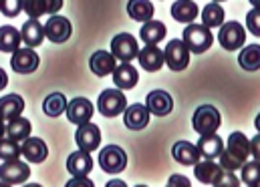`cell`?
I'll return each mask as SVG.
<instances>
[{
	"mask_svg": "<svg viewBox=\"0 0 260 187\" xmlns=\"http://www.w3.org/2000/svg\"><path fill=\"white\" fill-rule=\"evenodd\" d=\"M67 119L73 125H83L87 121H91L93 113H95V107L89 99H83V97H77L73 99L71 103H67Z\"/></svg>",
	"mask_w": 260,
	"mask_h": 187,
	"instance_id": "8fae6325",
	"label": "cell"
},
{
	"mask_svg": "<svg viewBox=\"0 0 260 187\" xmlns=\"http://www.w3.org/2000/svg\"><path fill=\"white\" fill-rule=\"evenodd\" d=\"M75 141L79 145V149H85V151H95L101 143V129L95 123L87 121V123L79 125L77 133H75Z\"/></svg>",
	"mask_w": 260,
	"mask_h": 187,
	"instance_id": "4fadbf2b",
	"label": "cell"
},
{
	"mask_svg": "<svg viewBox=\"0 0 260 187\" xmlns=\"http://www.w3.org/2000/svg\"><path fill=\"white\" fill-rule=\"evenodd\" d=\"M22 10V0H0V12L6 18H14L18 16Z\"/></svg>",
	"mask_w": 260,
	"mask_h": 187,
	"instance_id": "74e56055",
	"label": "cell"
},
{
	"mask_svg": "<svg viewBox=\"0 0 260 187\" xmlns=\"http://www.w3.org/2000/svg\"><path fill=\"white\" fill-rule=\"evenodd\" d=\"M168 185H170V187H174V185L188 187V185H190V181H188L184 175H172V177H170V181H168Z\"/></svg>",
	"mask_w": 260,
	"mask_h": 187,
	"instance_id": "b9f144b4",
	"label": "cell"
},
{
	"mask_svg": "<svg viewBox=\"0 0 260 187\" xmlns=\"http://www.w3.org/2000/svg\"><path fill=\"white\" fill-rule=\"evenodd\" d=\"M30 131H32V125L28 119H24V117H14V119H10L8 125H6V135L12 139V141H18V143H22L26 137H30Z\"/></svg>",
	"mask_w": 260,
	"mask_h": 187,
	"instance_id": "83f0119b",
	"label": "cell"
},
{
	"mask_svg": "<svg viewBox=\"0 0 260 187\" xmlns=\"http://www.w3.org/2000/svg\"><path fill=\"white\" fill-rule=\"evenodd\" d=\"M20 155L28 161V163H43L49 155V147L43 139L39 137H26L20 145Z\"/></svg>",
	"mask_w": 260,
	"mask_h": 187,
	"instance_id": "5bb4252c",
	"label": "cell"
},
{
	"mask_svg": "<svg viewBox=\"0 0 260 187\" xmlns=\"http://www.w3.org/2000/svg\"><path fill=\"white\" fill-rule=\"evenodd\" d=\"M39 55L30 49V47H26V49H16L14 53H12V59H10V66H12V70L14 72H18V74H30V72H35L37 68H39Z\"/></svg>",
	"mask_w": 260,
	"mask_h": 187,
	"instance_id": "30bf717a",
	"label": "cell"
},
{
	"mask_svg": "<svg viewBox=\"0 0 260 187\" xmlns=\"http://www.w3.org/2000/svg\"><path fill=\"white\" fill-rule=\"evenodd\" d=\"M214 2H226V0H214Z\"/></svg>",
	"mask_w": 260,
	"mask_h": 187,
	"instance_id": "c3c4849f",
	"label": "cell"
},
{
	"mask_svg": "<svg viewBox=\"0 0 260 187\" xmlns=\"http://www.w3.org/2000/svg\"><path fill=\"white\" fill-rule=\"evenodd\" d=\"M99 167L111 175L121 173L127 167V153L117 145H109L99 151Z\"/></svg>",
	"mask_w": 260,
	"mask_h": 187,
	"instance_id": "5b68a950",
	"label": "cell"
},
{
	"mask_svg": "<svg viewBox=\"0 0 260 187\" xmlns=\"http://www.w3.org/2000/svg\"><path fill=\"white\" fill-rule=\"evenodd\" d=\"M20 43H22L20 30H16L10 24L0 26V51L2 53H14L20 47Z\"/></svg>",
	"mask_w": 260,
	"mask_h": 187,
	"instance_id": "f546056e",
	"label": "cell"
},
{
	"mask_svg": "<svg viewBox=\"0 0 260 187\" xmlns=\"http://www.w3.org/2000/svg\"><path fill=\"white\" fill-rule=\"evenodd\" d=\"M24 111V101L20 95H6L0 99V117L10 121L18 115H22Z\"/></svg>",
	"mask_w": 260,
	"mask_h": 187,
	"instance_id": "484cf974",
	"label": "cell"
},
{
	"mask_svg": "<svg viewBox=\"0 0 260 187\" xmlns=\"http://www.w3.org/2000/svg\"><path fill=\"white\" fill-rule=\"evenodd\" d=\"M45 2V12L47 14H57L63 8V0H43Z\"/></svg>",
	"mask_w": 260,
	"mask_h": 187,
	"instance_id": "60d3db41",
	"label": "cell"
},
{
	"mask_svg": "<svg viewBox=\"0 0 260 187\" xmlns=\"http://www.w3.org/2000/svg\"><path fill=\"white\" fill-rule=\"evenodd\" d=\"M145 107L151 115H157V117H166L174 111V99L170 93L161 91V89H155L147 95L145 99Z\"/></svg>",
	"mask_w": 260,
	"mask_h": 187,
	"instance_id": "7c38bea8",
	"label": "cell"
},
{
	"mask_svg": "<svg viewBox=\"0 0 260 187\" xmlns=\"http://www.w3.org/2000/svg\"><path fill=\"white\" fill-rule=\"evenodd\" d=\"M166 32H168L166 30V24L151 18V20L143 22V26L139 30V36H141V41L145 45H157V43H161L166 39Z\"/></svg>",
	"mask_w": 260,
	"mask_h": 187,
	"instance_id": "d4e9b609",
	"label": "cell"
},
{
	"mask_svg": "<svg viewBox=\"0 0 260 187\" xmlns=\"http://www.w3.org/2000/svg\"><path fill=\"white\" fill-rule=\"evenodd\" d=\"M18 157H20V143L12 141L10 137H0V159L10 161V159H18Z\"/></svg>",
	"mask_w": 260,
	"mask_h": 187,
	"instance_id": "836d02e7",
	"label": "cell"
},
{
	"mask_svg": "<svg viewBox=\"0 0 260 187\" xmlns=\"http://www.w3.org/2000/svg\"><path fill=\"white\" fill-rule=\"evenodd\" d=\"M242 181L246 185H258V179H260V167H258V161H250V163H242Z\"/></svg>",
	"mask_w": 260,
	"mask_h": 187,
	"instance_id": "e575fe53",
	"label": "cell"
},
{
	"mask_svg": "<svg viewBox=\"0 0 260 187\" xmlns=\"http://www.w3.org/2000/svg\"><path fill=\"white\" fill-rule=\"evenodd\" d=\"M45 30V36L51 41V43H57V45H63L71 39V32H73V26L69 22V18L65 16H59V14H53L47 24L43 26Z\"/></svg>",
	"mask_w": 260,
	"mask_h": 187,
	"instance_id": "9c48e42d",
	"label": "cell"
},
{
	"mask_svg": "<svg viewBox=\"0 0 260 187\" xmlns=\"http://www.w3.org/2000/svg\"><path fill=\"white\" fill-rule=\"evenodd\" d=\"M224 8L218 4V2H210L204 10H202V24L206 26V28H216V26H220V24H224Z\"/></svg>",
	"mask_w": 260,
	"mask_h": 187,
	"instance_id": "4dcf8cb0",
	"label": "cell"
},
{
	"mask_svg": "<svg viewBox=\"0 0 260 187\" xmlns=\"http://www.w3.org/2000/svg\"><path fill=\"white\" fill-rule=\"evenodd\" d=\"M137 53H139V47H137V41L127 34V32H121L117 36H113L111 41V55L121 62H131L133 59H137Z\"/></svg>",
	"mask_w": 260,
	"mask_h": 187,
	"instance_id": "ba28073f",
	"label": "cell"
},
{
	"mask_svg": "<svg viewBox=\"0 0 260 187\" xmlns=\"http://www.w3.org/2000/svg\"><path fill=\"white\" fill-rule=\"evenodd\" d=\"M198 4L192 0H178L172 4V18L176 22H184V24H190L198 18Z\"/></svg>",
	"mask_w": 260,
	"mask_h": 187,
	"instance_id": "cb8c5ba5",
	"label": "cell"
},
{
	"mask_svg": "<svg viewBox=\"0 0 260 187\" xmlns=\"http://www.w3.org/2000/svg\"><path fill=\"white\" fill-rule=\"evenodd\" d=\"M91 169H93V157L89 155V151L79 149V151H75V153L69 155V159H67V171L71 175L85 177V175L91 173Z\"/></svg>",
	"mask_w": 260,
	"mask_h": 187,
	"instance_id": "9a60e30c",
	"label": "cell"
},
{
	"mask_svg": "<svg viewBox=\"0 0 260 187\" xmlns=\"http://www.w3.org/2000/svg\"><path fill=\"white\" fill-rule=\"evenodd\" d=\"M172 155L182 165H196L200 161V157H202L198 147H196L194 143H190V141H178L172 147Z\"/></svg>",
	"mask_w": 260,
	"mask_h": 187,
	"instance_id": "603a6c76",
	"label": "cell"
},
{
	"mask_svg": "<svg viewBox=\"0 0 260 187\" xmlns=\"http://www.w3.org/2000/svg\"><path fill=\"white\" fill-rule=\"evenodd\" d=\"M220 173H222V167L218 163H214V159L198 161L194 165L196 179H200V183H204V185H214L218 181Z\"/></svg>",
	"mask_w": 260,
	"mask_h": 187,
	"instance_id": "44dd1931",
	"label": "cell"
},
{
	"mask_svg": "<svg viewBox=\"0 0 260 187\" xmlns=\"http://www.w3.org/2000/svg\"><path fill=\"white\" fill-rule=\"evenodd\" d=\"M22 10H24L30 18H39V16L47 14L43 0H22Z\"/></svg>",
	"mask_w": 260,
	"mask_h": 187,
	"instance_id": "8d00e7d4",
	"label": "cell"
},
{
	"mask_svg": "<svg viewBox=\"0 0 260 187\" xmlns=\"http://www.w3.org/2000/svg\"><path fill=\"white\" fill-rule=\"evenodd\" d=\"M20 39H22V43H24L26 47H30V49L39 47V45L45 41V30H43V24L39 22V18H30V20H26V22L22 24V28H20Z\"/></svg>",
	"mask_w": 260,
	"mask_h": 187,
	"instance_id": "7402d4cb",
	"label": "cell"
},
{
	"mask_svg": "<svg viewBox=\"0 0 260 187\" xmlns=\"http://www.w3.org/2000/svg\"><path fill=\"white\" fill-rule=\"evenodd\" d=\"M111 74H113L115 87L121 89V91H129V89H133V87L137 85V81H139V74H137V70L131 66V62H121V64H117Z\"/></svg>",
	"mask_w": 260,
	"mask_h": 187,
	"instance_id": "ffe728a7",
	"label": "cell"
},
{
	"mask_svg": "<svg viewBox=\"0 0 260 187\" xmlns=\"http://www.w3.org/2000/svg\"><path fill=\"white\" fill-rule=\"evenodd\" d=\"M250 153H252V155H254V159L258 161V153H260V137L258 135L250 141Z\"/></svg>",
	"mask_w": 260,
	"mask_h": 187,
	"instance_id": "7bdbcfd3",
	"label": "cell"
},
{
	"mask_svg": "<svg viewBox=\"0 0 260 187\" xmlns=\"http://www.w3.org/2000/svg\"><path fill=\"white\" fill-rule=\"evenodd\" d=\"M164 62L172 68V70H184L190 64V51L184 45V41L174 39L168 43L166 51H164Z\"/></svg>",
	"mask_w": 260,
	"mask_h": 187,
	"instance_id": "8992f818",
	"label": "cell"
},
{
	"mask_svg": "<svg viewBox=\"0 0 260 187\" xmlns=\"http://www.w3.org/2000/svg\"><path fill=\"white\" fill-rule=\"evenodd\" d=\"M238 62L242 68L246 70H258L260 66V47L258 45H248L246 49H242Z\"/></svg>",
	"mask_w": 260,
	"mask_h": 187,
	"instance_id": "d6a6232c",
	"label": "cell"
},
{
	"mask_svg": "<svg viewBox=\"0 0 260 187\" xmlns=\"http://www.w3.org/2000/svg\"><path fill=\"white\" fill-rule=\"evenodd\" d=\"M6 85H8V74L0 68V91H2V89H6Z\"/></svg>",
	"mask_w": 260,
	"mask_h": 187,
	"instance_id": "f6af8a7d",
	"label": "cell"
},
{
	"mask_svg": "<svg viewBox=\"0 0 260 187\" xmlns=\"http://www.w3.org/2000/svg\"><path fill=\"white\" fill-rule=\"evenodd\" d=\"M89 66H91L93 74H97V77H107V74H111V72L115 70L117 59H115L109 51H97L95 55H91Z\"/></svg>",
	"mask_w": 260,
	"mask_h": 187,
	"instance_id": "ac0fdd59",
	"label": "cell"
},
{
	"mask_svg": "<svg viewBox=\"0 0 260 187\" xmlns=\"http://www.w3.org/2000/svg\"><path fill=\"white\" fill-rule=\"evenodd\" d=\"M127 99L121 89H105L97 99V111L103 117H117L125 111Z\"/></svg>",
	"mask_w": 260,
	"mask_h": 187,
	"instance_id": "7a4b0ae2",
	"label": "cell"
},
{
	"mask_svg": "<svg viewBox=\"0 0 260 187\" xmlns=\"http://www.w3.org/2000/svg\"><path fill=\"white\" fill-rule=\"evenodd\" d=\"M137 59L147 72H155L164 66V51L157 45H145V49L137 53Z\"/></svg>",
	"mask_w": 260,
	"mask_h": 187,
	"instance_id": "d6986e66",
	"label": "cell"
},
{
	"mask_svg": "<svg viewBox=\"0 0 260 187\" xmlns=\"http://www.w3.org/2000/svg\"><path fill=\"white\" fill-rule=\"evenodd\" d=\"M182 41H184V45L188 47L190 53L202 55V53H206V51L212 47L214 34H212V30L206 28L204 24L190 22V24L184 28V32H182Z\"/></svg>",
	"mask_w": 260,
	"mask_h": 187,
	"instance_id": "6da1fadb",
	"label": "cell"
},
{
	"mask_svg": "<svg viewBox=\"0 0 260 187\" xmlns=\"http://www.w3.org/2000/svg\"><path fill=\"white\" fill-rule=\"evenodd\" d=\"M75 185H87V187H91L93 183H91V181H87L85 177H77L75 181H69V183H67V187H75Z\"/></svg>",
	"mask_w": 260,
	"mask_h": 187,
	"instance_id": "ee69618b",
	"label": "cell"
},
{
	"mask_svg": "<svg viewBox=\"0 0 260 187\" xmlns=\"http://www.w3.org/2000/svg\"><path fill=\"white\" fill-rule=\"evenodd\" d=\"M67 109V97L63 93H51L45 103H43V111L49 117H61Z\"/></svg>",
	"mask_w": 260,
	"mask_h": 187,
	"instance_id": "1f68e13d",
	"label": "cell"
},
{
	"mask_svg": "<svg viewBox=\"0 0 260 187\" xmlns=\"http://www.w3.org/2000/svg\"><path fill=\"white\" fill-rule=\"evenodd\" d=\"M123 113H125V115H123V123H125V127L131 129V131H141V129H145V127L149 125L151 113H149L147 107L141 105V103H135V105L125 107Z\"/></svg>",
	"mask_w": 260,
	"mask_h": 187,
	"instance_id": "2e32d148",
	"label": "cell"
},
{
	"mask_svg": "<svg viewBox=\"0 0 260 187\" xmlns=\"http://www.w3.org/2000/svg\"><path fill=\"white\" fill-rule=\"evenodd\" d=\"M216 187H238L240 185V179L232 173V171H226V169H222V173H220V177H218V181L214 183Z\"/></svg>",
	"mask_w": 260,
	"mask_h": 187,
	"instance_id": "ab89813d",
	"label": "cell"
},
{
	"mask_svg": "<svg viewBox=\"0 0 260 187\" xmlns=\"http://www.w3.org/2000/svg\"><path fill=\"white\" fill-rule=\"evenodd\" d=\"M218 157H220V163H218V165H220L222 169H226V171H236V169H240L242 163H244L240 157H236V155L230 153L228 149H226V151L222 149V153H220Z\"/></svg>",
	"mask_w": 260,
	"mask_h": 187,
	"instance_id": "d590c367",
	"label": "cell"
},
{
	"mask_svg": "<svg viewBox=\"0 0 260 187\" xmlns=\"http://www.w3.org/2000/svg\"><path fill=\"white\" fill-rule=\"evenodd\" d=\"M246 26L252 34H260V12H258V6H254L248 14H246Z\"/></svg>",
	"mask_w": 260,
	"mask_h": 187,
	"instance_id": "f35d334b",
	"label": "cell"
},
{
	"mask_svg": "<svg viewBox=\"0 0 260 187\" xmlns=\"http://www.w3.org/2000/svg\"><path fill=\"white\" fill-rule=\"evenodd\" d=\"M6 135V125H4V119L0 117V137H4Z\"/></svg>",
	"mask_w": 260,
	"mask_h": 187,
	"instance_id": "bcb514c9",
	"label": "cell"
},
{
	"mask_svg": "<svg viewBox=\"0 0 260 187\" xmlns=\"http://www.w3.org/2000/svg\"><path fill=\"white\" fill-rule=\"evenodd\" d=\"M30 177V167L20 159H10L0 165V179L6 185H20Z\"/></svg>",
	"mask_w": 260,
	"mask_h": 187,
	"instance_id": "52a82bcc",
	"label": "cell"
},
{
	"mask_svg": "<svg viewBox=\"0 0 260 187\" xmlns=\"http://www.w3.org/2000/svg\"><path fill=\"white\" fill-rule=\"evenodd\" d=\"M250 4H252V6H258V0H250Z\"/></svg>",
	"mask_w": 260,
	"mask_h": 187,
	"instance_id": "7dc6e473",
	"label": "cell"
},
{
	"mask_svg": "<svg viewBox=\"0 0 260 187\" xmlns=\"http://www.w3.org/2000/svg\"><path fill=\"white\" fill-rule=\"evenodd\" d=\"M127 14L137 22H147L153 18V4L149 0H129Z\"/></svg>",
	"mask_w": 260,
	"mask_h": 187,
	"instance_id": "f1b7e54d",
	"label": "cell"
},
{
	"mask_svg": "<svg viewBox=\"0 0 260 187\" xmlns=\"http://www.w3.org/2000/svg\"><path fill=\"white\" fill-rule=\"evenodd\" d=\"M218 41H220L222 49H226V51H238L246 43V30H244V26L240 22L230 20L226 24H220Z\"/></svg>",
	"mask_w": 260,
	"mask_h": 187,
	"instance_id": "277c9868",
	"label": "cell"
},
{
	"mask_svg": "<svg viewBox=\"0 0 260 187\" xmlns=\"http://www.w3.org/2000/svg\"><path fill=\"white\" fill-rule=\"evenodd\" d=\"M198 151L202 157L206 159H216L222 149H224V139L214 131V133H206V135H200V141L196 143Z\"/></svg>",
	"mask_w": 260,
	"mask_h": 187,
	"instance_id": "e0dca14e",
	"label": "cell"
},
{
	"mask_svg": "<svg viewBox=\"0 0 260 187\" xmlns=\"http://www.w3.org/2000/svg\"><path fill=\"white\" fill-rule=\"evenodd\" d=\"M222 123V117H220V111L212 105H200L196 109L194 119H192V125H194V131L198 135H206V133H214L218 131V127Z\"/></svg>",
	"mask_w": 260,
	"mask_h": 187,
	"instance_id": "3957f363",
	"label": "cell"
},
{
	"mask_svg": "<svg viewBox=\"0 0 260 187\" xmlns=\"http://www.w3.org/2000/svg\"><path fill=\"white\" fill-rule=\"evenodd\" d=\"M226 145H228L226 149H228L230 153H234L236 157H240L242 161L248 159V155H250V141H248V137H246L244 133H240V131L230 133Z\"/></svg>",
	"mask_w": 260,
	"mask_h": 187,
	"instance_id": "4316f807",
	"label": "cell"
}]
</instances>
